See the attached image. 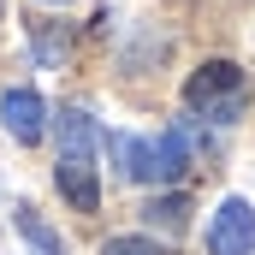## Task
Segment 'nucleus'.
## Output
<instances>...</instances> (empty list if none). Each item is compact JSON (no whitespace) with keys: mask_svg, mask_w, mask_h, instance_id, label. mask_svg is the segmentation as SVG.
Returning <instances> with one entry per match:
<instances>
[{"mask_svg":"<svg viewBox=\"0 0 255 255\" xmlns=\"http://www.w3.org/2000/svg\"><path fill=\"white\" fill-rule=\"evenodd\" d=\"M0 125H6V136H18V142H42V130H48V101H42L36 89H6V95H0Z\"/></svg>","mask_w":255,"mask_h":255,"instance_id":"obj_4","label":"nucleus"},{"mask_svg":"<svg viewBox=\"0 0 255 255\" xmlns=\"http://www.w3.org/2000/svg\"><path fill=\"white\" fill-rule=\"evenodd\" d=\"M119 172L130 184H178L184 166H190V130L172 125L166 136H130V130H113L107 136Z\"/></svg>","mask_w":255,"mask_h":255,"instance_id":"obj_1","label":"nucleus"},{"mask_svg":"<svg viewBox=\"0 0 255 255\" xmlns=\"http://www.w3.org/2000/svg\"><path fill=\"white\" fill-rule=\"evenodd\" d=\"M95 119L83 113V107H65L60 113V142H65V154H83V160H95Z\"/></svg>","mask_w":255,"mask_h":255,"instance_id":"obj_6","label":"nucleus"},{"mask_svg":"<svg viewBox=\"0 0 255 255\" xmlns=\"http://www.w3.org/2000/svg\"><path fill=\"white\" fill-rule=\"evenodd\" d=\"M54 184H60V196L77 208V214H95V208H101V178H95V160H83V154H60Z\"/></svg>","mask_w":255,"mask_h":255,"instance_id":"obj_5","label":"nucleus"},{"mask_svg":"<svg viewBox=\"0 0 255 255\" xmlns=\"http://www.w3.org/2000/svg\"><path fill=\"white\" fill-rule=\"evenodd\" d=\"M36 60H48V65L65 60V36L60 30H36Z\"/></svg>","mask_w":255,"mask_h":255,"instance_id":"obj_10","label":"nucleus"},{"mask_svg":"<svg viewBox=\"0 0 255 255\" xmlns=\"http://www.w3.org/2000/svg\"><path fill=\"white\" fill-rule=\"evenodd\" d=\"M208 255H255V208L244 196H226L208 220Z\"/></svg>","mask_w":255,"mask_h":255,"instance_id":"obj_3","label":"nucleus"},{"mask_svg":"<svg viewBox=\"0 0 255 255\" xmlns=\"http://www.w3.org/2000/svg\"><path fill=\"white\" fill-rule=\"evenodd\" d=\"M18 232H24V244H30L36 255H65V250H60V238H54V226H48L36 208H18Z\"/></svg>","mask_w":255,"mask_h":255,"instance_id":"obj_7","label":"nucleus"},{"mask_svg":"<svg viewBox=\"0 0 255 255\" xmlns=\"http://www.w3.org/2000/svg\"><path fill=\"white\" fill-rule=\"evenodd\" d=\"M101 255H166V250H160L154 238H107Z\"/></svg>","mask_w":255,"mask_h":255,"instance_id":"obj_9","label":"nucleus"},{"mask_svg":"<svg viewBox=\"0 0 255 255\" xmlns=\"http://www.w3.org/2000/svg\"><path fill=\"white\" fill-rule=\"evenodd\" d=\"M244 95H250V77L238 60H208L184 77V107L208 125H232L244 113Z\"/></svg>","mask_w":255,"mask_h":255,"instance_id":"obj_2","label":"nucleus"},{"mask_svg":"<svg viewBox=\"0 0 255 255\" xmlns=\"http://www.w3.org/2000/svg\"><path fill=\"white\" fill-rule=\"evenodd\" d=\"M142 214H148L154 226H172V232H178V226L190 220V196H184V190H172V196H154V202H148Z\"/></svg>","mask_w":255,"mask_h":255,"instance_id":"obj_8","label":"nucleus"}]
</instances>
